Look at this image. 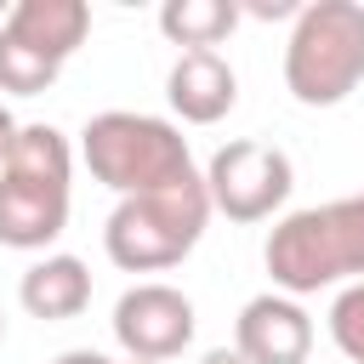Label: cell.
<instances>
[{
  "label": "cell",
  "mask_w": 364,
  "mask_h": 364,
  "mask_svg": "<svg viewBox=\"0 0 364 364\" xmlns=\"http://www.w3.org/2000/svg\"><path fill=\"white\" fill-rule=\"evenodd\" d=\"M262 262H267L273 290L296 301L330 284H358L364 279V193L279 216L262 245Z\"/></svg>",
  "instance_id": "6da1fadb"
},
{
  "label": "cell",
  "mask_w": 364,
  "mask_h": 364,
  "mask_svg": "<svg viewBox=\"0 0 364 364\" xmlns=\"http://www.w3.org/2000/svg\"><path fill=\"white\" fill-rule=\"evenodd\" d=\"M80 159H85V171H91L102 188H114L119 199L199 182L193 154H188V136H182L171 119H159V114H131V108L91 114L85 131H80Z\"/></svg>",
  "instance_id": "7a4b0ae2"
},
{
  "label": "cell",
  "mask_w": 364,
  "mask_h": 364,
  "mask_svg": "<svg viewBox=\"0 0 364 364\" xmlns=\"http://www.w3.org/2000/svg\"><path fill=\"white\" fill-rule=\"evenodd\" d=\"M74 148L57 125H23L0 165V245L46 250L68 228Z\"/></svg>",
  "instance_id": "3957f363"
},
{
  "label": "cell",
  "mask_w": 364,
  "mask_h": 364,
  "mask_svg": "<svg viewBox=\"0 0 364 364\" xmlns=\"http://www.w3.org/2000/svg\"><path fill=\"white\" fill-rule=\"evenodd\" d=\"M364 85V6L313 0L284 40V91L301 108H336Z\"/></svg>",
  "instance_id": "277c9868"
},
{
  "label": "cell",
  "mask_w": 364,
  "mask_h": 364,
  "mask_svg": "<svg viewBox=\"0 0 364 364\" xmlns=\"http://www.w3.org/2000/svg\"><path fill=\"white\" fill-rule=\"evenodd\" d=\"M205 222H210V193L199 176V182L165 188V193L119 199L102 222V250L125 273H165L199 245Z\"/></svg>",
  "instance_id": "5b68a950"
},
{
  "label": "cell",
  "mask_w": 364,
  "mask_h": 364,
  "mask_svg": "<svg viewBox=\"0 0 364 364\" xmlns=\"http://www.w3.org/2000/svg\"><path fill=\"white\" fill-rule=\"evenodd\" d=\"M296 188V165L284 148L273 142H256V136H239L228 148L210 154L205 165V193H210V210H222L228 222H267Z\"/></svg>",
  "instance_id": "8992f818"
},
{
  "label": "cell",
  "mask_w": 364,
  "mask_h": 364,
  "mask_svg": "<svg viewBox=\"0 0 364 364\" xmlns=\"http://www.w3.org/2000/svg\"><path fill=\"white\" fill-rule=\"evenodd\" d=\"M114 341L125 347V358H142V364H165V358H176L188 341H193V324H199V313H193V301L176 290V284H159V279H148V284H131L119 301H114Z\"/></svg>",
  "instance_id": "52a82bcc"
},
{
  "label": "cell",
  "mask_w": 364,
  "mask_h": 364,
  "mask_svg": "<svg viewBox=\"0 0 364 364\" xmlns=\"http://www.w3.org/2000/svg\"><path fill=\"white\" fill-rule=\"evenodd\" d=\"M233 353L245 364H307L313 353V318L296 296L262 290L233 318Z\"/></svg>",
  "instance_id": "ba28073f"
},
{
  "label": "cell",
  "mask_w": 364,
  "mask_h": 364,
  "mask_svg": "<svg viewBox=\"0 0 364 364\" xmlns=\"http://www.w3.org/2000/svg\"><path fill=\"white\" fill-rule=\"evenodd\" d=\"M165 97L171 114L188 125H216L233 102H239V74L222 51H182L165 74Z\"/></svg>",
  "instance_id": "9c48e42d"
},
{
  "label": "cell",
  "mask_w": 364,
  "mask_h": 364,
  "mask_svg": "<svg viewBox=\"0 0 364 364\" xmlns=\"http://www.w3.org/2000/svg\"><path fill=\"white\" fill-rule=\"evenodd\" d=\"M0 28L63 68V63L85 46V34H91V6H85V0H17Z\"/></svg>",
  "instance_id": "30bf717a"
},
{
  "label": "cell",
  "mask_w": 364,
  "mask_h": 364,
  "mask_svg": "<svg viewBox=\"0 0 364 364\" xmlns=\"http://www.w3.org/2000/svg\"><path fill=\"white\" fill-rule=\"evenodd\" d=\"M17 301L28 318H46V324H63V318H80L91 307V273L80 256L57 250V256H40L23 284H17Z\"/></svg>",
  "instance_id": "8fae6325"
},
{
  "label": "cell",
  "mask_w": 364,
  "mask_h": 364,
  "mask_svg": "<svg viewBox=\"0 0 364 364\" xmlns=\"http://www.w3.org/2000/svg\"><path fill=\"white\" fill-rule=\"evenodd\" d=\"M239 0H165L159 6V34L182 51H216L239 28Z\"/></svg>",
  "instance_id": "7c38bea8"
},
{
  "label": "cell",
  "mask_w": 364,
  "mask_h": 364,
  "mask_svg": "<svg viewBox=\"0 0 364 364\" xmlns=\"http://www.w3.org/2000/svg\"><path fill=\"white\" fill-rule=\"evenodd\" d=\"M57 63L51 57H40V51H28L23 40H11L6 28H0V91H11V97H40V91H51L57 85Z\"/></svg>",
  "instance_id": "4fadbf2b"
},
{
  "label": "cell",
  "mask_w": 364,
  "mask_h": 364,
  "mask_svg": "<svg viewBox=\"0 0 364 364\" xmlns=\"http://www.w3.org/2000/svg\"><path fill=\"white\" fill-rule=\"evenodd\" d=\"M330 341L353 364H364V279L336 290V301H330Z\"/></svg>",
  "instance_id": "5bb4252c"
},
{
  "label": "cell",
  "mask_w": 364,
  "mask_h": 364,
  "mask_svg": "<svg viewBox=\"0 0 364 364\" xmlns=\"http://www.w3.org/2000/svg\"><path fill=\"white\" fill-rule=\"evenodd\" d=\"M239 11H250V17H296L301 6H296V0H250V6H239Z\"/></svg>",
  "instance_id": "9a60e30c"
},
{
  "label": "cell",
  "mask_w": 364,
  "mask_h": 364,
  "mask_svg": "<svg viewBox=\"0 0 364 364\" xmlns=\"http://www.w3.org/2000/svg\"><path fill=\"white\" fill-rule=\"evenodd\" d=\"M17 131H23V125H17V119H11V108L0 102V165H6V154H11V142H17Z\"/></svg>",
  "instance_id": "2e32d148"
},
{
  "label": "cell",
  "mask_w": 364,
  "mask_h": 364,
  "mask_svg": "<svg viewBox=\"0 0 364 364\" xmlns=\"http://www.w3.org/2000/svg\"><path fill=\"white\" fill-rule=\"evenodd\" d=\"M51 364H114V358H102V353H91V347H68V353H57Z\"/></svg>",
  "instance_id": "e0dca14e"
},
{
  "label": "cell",
  "mask_w": 364,
  "mask_h": 364,
  "mask_svg": "<svg viewBox=\"0 0 364 364\" xmlns=\"http://www.w3.org/2000/svg\"><path fill=\"white\" fill-rule=\"evenodd\" d=\"M199 364H245V358H239V353H233V347H210V353H205V358H199Z\"/></svg>",
  "instance_id": "ac0fdd59"
},
{
  "label": "cell",
  "mask_w": 364,
  "mask_h": 364,
  "mask_svg": "<svg viewBox=\"0 0 364 364\" xmlns=\"http://www.w3.org/2000/svg\"><path fill=\"white\" fill-rule=\"evenodd\" d=\"M6 17H11V6H0V23H6Z\"/></svg>",
  "instance_id": "d6986e66"
},
{
  "label": "cell",
  "mask_w": 364,
  "mask_h": 364,
  "mask_svg": "<svg viewBox=\"0 0 364 364\" xmlns=\"http://www.w3.org/2000/svg\"><path fill=\"white\" fill-rule=\"evenodd\" d=\"M0 341H6V313H0Z\"/></svg>",
  "instance_id": "ffe728a7"
},
{
  "label": "cell",
  "mask_w": 364,
  "mask_h": 364,
  "mask_svg": "<svg viewBox=\"0 0 364 364\" xmlns=\"http://www.w3.org/2000/svg\"><path fill=\"white\" fill-rule=\"evenodd\" d=\"M125 364H142V358H125Z\"/></svg>",
  "instance_id": "44dd1931"
}]
</instances>
